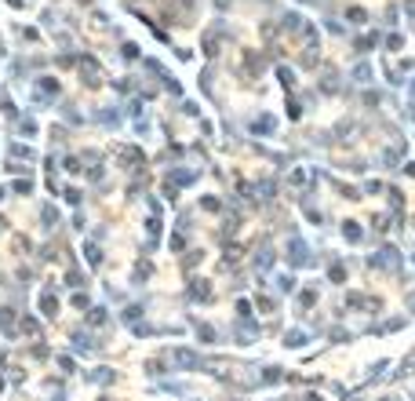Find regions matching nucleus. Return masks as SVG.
Here are the masks:
<instances>
[{
    "instance_id": "f03ea898",
    "label": "nucleus",
    "mask_w": 415,
    "mask_h": 401,
    "mask_svg": "<svg viewBox=\"0 0 415 401\" xmlns=\"http://www.w3.org/2000/svg\"><path fill=\"white\" fill-rule=\"evenodd\" d=\"M346 233H350V241H361V226H353V223H346Z\"/></svg>"
},
{
    "instance_id": "7ed1b4c3",
    "label": "nucleus",
    "mask_w": 415,
    "mask_h": 401,
    "mask_svg": "<svg viewBox=\"0 0 415 401\" xmlns=\"http://www.w3.org/2000/svg\"><path fill=\"white\" fill-rule=\"evenodd\" d=\"M303 339H306V336H303V332H292V336H288V347H299V343H303Z\"/></svg>"
},
{
    "instance_id": "20e7f679",
    "label": "nucleus",
    "mask_w": 415,
    "mask_h": 401,
    "mask_svg": "<svg viewBox=\"0 0 415 401\" xmlns=\"http://www.w3.org/2000/svg\"><path fill=\"white\" fill-rule=\"evenodd\" d=\"M255 263H259V270H266V266H270V252H259V259H255Z\"/></svg>"
},
{
    "instance_id": "f257e3e1",
    "label": "nucleus",
    "mask_w": 415,
    "mask_h": 401,
    "mask_svg": "<svg viewBox=\"0 0 415 401\" xmlns=\"http://www.w3.org/2000/svg\"><path fill=\"white\" fill-rule=\"evenodd\" d=\"M288 252H292V259H295V266H303V259H306V248H303V241L295 237L292 245H288Z\"/></svg>"
}]
</instances>
